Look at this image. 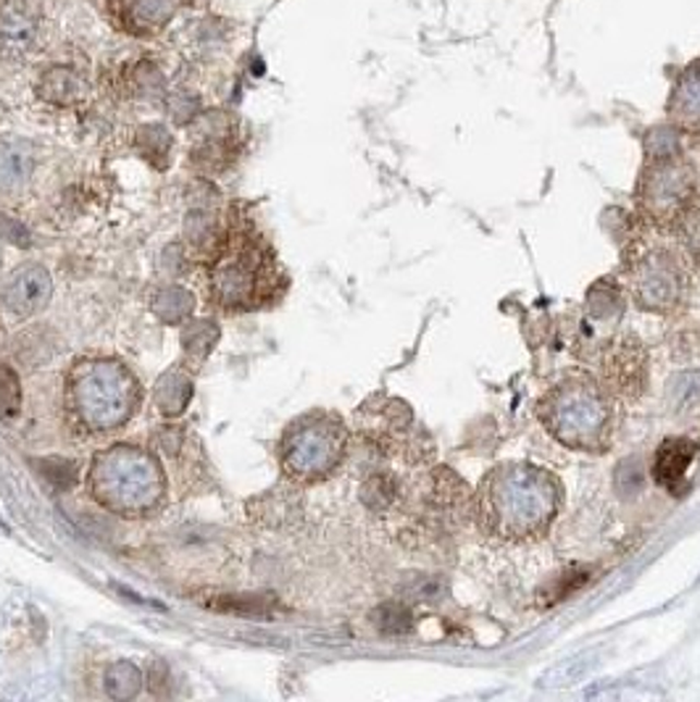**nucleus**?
Returning <instances> with one entry per match:
<instances>
[{
	"instance_id": "f257e3e1",
	"label": "nucleus",
	"mask_w": 700,
	"mask_h": 702,
	"mask_svg": "<svg viewBox=\"0 0 700 702\" xmlns=\"http://www.w3.org/2000/svg\"><path fill=\"white\" fill-rule=\"evenodd\" d=\"M562 508V484L532 463H503L482 479L476 519L500 540H532L548 532Z\"/></svg>"
},
{
	"instance_id": "f03ea898",
	"label": "nucleus",
	"mask_w": 700,
	"mask_h": 702,
	"mask_svg": "<svg viewBox=\"0 0 700 702\" xmlns=\"http://www.w3.org/2000/svg\"><path fill=\"white\" fill-rule=\"evenodd\" d=\"M540 421L566 448L603 452L614 432V408L595 382L569 379L545 395Z\"/></svg>"
},
{
	"instance_id": "7ed1b4c3",
	"label": "nucleus",
	"mask_w": 700,
	"mask_h": 702,
	"mask_svg": "<svg viewBox=\"0 0 700 702\" xmlns=\"http://www.w3.org/2000/svg\"><path fill=\"white\" fill-rule=\"evenodd\" d=\"M696 193V171L679 158V153H672V156H651V164L640 177L635 201L648 225L672 229L698 201Z\"/></svg>"
},
{
	"instance_id": "20e7f679",
	"label": "nucleus",
	"mask_w": 700,
	"mask_h": 702,
	"mask_svg": "<svg viewBox=\"0 0 700 702\" xmlns=\"http://www.w3.org/2000/svg\"><path fill=\"white\" fill-rule=\"evenodd\" d=\"M271 282V266L251 240H238L216 261L212 274L214 295L221 305H248L264 295Z\"/></svg>"
},
{
	"instance_id": "39448f33",
	"label": "nucleus",
	"mask_w": 700,
	"mask_h": 702,
	"mask_svg": "<svg viewBox=\"0 0 700 702\" xmlns=\"http://www.w3.org/2000/svg\"><path fill=\"white\" fill-rule=\"evenodd\" d=\"M342 452H346L342 426L335 419L316 416L290 434L285 463L298 479H322L342 461Z\"/></svg>"
},
{
	"instance_id": "423d86ee",
	"label": "nucleus",
	"mask_w": 700,
	"mask_h": 702,
	"mask_svg": "<svg viewBox=\"0 0 700 702\" xmlns=\"http://www.w3.org/2000/svg\"><path fill=\"white\" fill-rule=\"evenodd\" d=\"M632 295L640 308L653 314H672L685 303L687 277L672 253L653 251L635 264Z\"/></svg>"
},
{
	"instance_id": "0eeeda50",
	"label": "nucleus",
	"mask_w": 700,
	"mask_h": 702,
	"mask_svg": "<svg viewBox=\"0 0 700 702\" xmlns=\"http://www.w3.org/2000/svg\"><path fill=\"white\" fill-rule=\"evenodd\" d=\"M603 382L611 392L621 398H640L648 385V359L640 340L635 337H619L608 342L603 353Z\"/></svg>"
},
{
	"instance_id": "6e6552de",
	"label": "nucleus",
	"mask_w": 700,
	"mask_h": 702,
	"mask_svg": "<svg viewBox=\"0 0 700 702\" xmlns=\"http://www.w3.org/2000/svg\"><path fill=\"white\" fill-rule=\"evenodd\" d=\"M50 292H53L50 274L43 266L29 264L11 274L3 287V303L14 316H32L46 308Z\"/></svg>"
},
{
	"instance_id": "1a4fd4ad",
	"label": "nucleus",
	"mask_w": 700,
	"mask_h": 702,
	"mask_svg": "<svg viewBox=\"0 0 700 702\" xmlns=\"http://www.w3.org/2000/svg\"><path fill=\"white\" fill-rule=\"evenodd\" d=\"M698 443L687 437H669L661 443L653 461V479L669 495H679L685 487V479L690 474V465L698 458Z\"/></svg>"
},
{
	"instance_id": "9d476101",
	"label": "nucleus",
	"mask_w": 700,
	"mask_h": 702,
	"mask_svg": "<svg viewBox=\"0 0 700 702\" xmlns=\"http://www.w3.org/2000/svg\"><path fill=\"white\" fill-rule=\"evenodd\" d=\"M119 19L135 35H153L174 16V0H113Z\"/></svg>"
},
{
	"instance_id": "9b49d317",
	"label": "nucleus",
	"mask_w": 700,
	"mask_h": 702,
	"mask_svg": "<svg viewBox=\"0 0 700 702\" xmlns=\"http://www.w3.org/2000/svg\"><path fill=\"white\" fill-rule=\"evenodd\" d=\"M35 171V153L22 140H5L0 143V190L3 193H16L24 187Z\"/></svg>"
},
{
	"instance_id": "f8f14e48",
	"label": "nucleus",
	"mask_w": 700,
	"mask_h": 702,
	"mask_svg": "<svg viewBox=\"0 0 700 702\" xmlns=\"http://www.w3.org/2000/svg\"><path fill=\"white\" fill-rule=\"evenodd\" d=\"M672 117L685 130H700V63L683 76L674 90Z\"/></svg>"
},
{
	"instance_id": "ddd939ff",
	"label": "nucleus",
	"mask_w": 700,
	"mask_h": 702,
	"mask_svg": "<svg viewBox=\"0 0 700 702\" xmlns=\"http://www.w3.org/2000/svg\"><path fill=\"white\" fill-rule=\"evenodd\" d=\"M0 35H3V40L9 43L11 48H29L37 35L35 14H32L27 5H22L16 0V3H11L9 9L3 11V16H0Z\"/></svg>"
},
{
	"instance_id": "4468645a",
	"label": "nucleus",
	"mask_w": 700,
	"mask_h": 702,
	"mask_svg": "<svg viewBox=\"0 0 700 702\" xmlns=\"http://www.w3.org/2000/svg\"><path fill=\"white\" fill-rule=\"evenodd\" d=\"M82 93H85V82L67 66L48 69L40 80V95L48 104L69 106L74 104V100H80Z\"/></svg>"
},
{
	"instance_id": "2eb2a0df",
	"label": "nucleus",
	"mask_w": 700,
	"mask_h": 702,
	"mask_svg": "<svg viewBox=\"0 0 700 702\" xmlns=\"http://www.w3.org/2000/svg\"><path fill=\"white\" fill-rule=\"evenodd\" d=\"M374 624H377V629L382 631V634H390V637L409 634L411 627H413L409 608H403V605H398V603L382 605V608L374 613Z\"/></svg>"
},
{
	"instance_id": "dca6fc26",
	"label": "nucleus",
	"mask_w": 700,
	"mask_h": 702,
	"mask_svg": "<svg viewBox=\"0 0 700 702\" xmlns=\"http://www.w3.org/2000/svg\"><path fill=\"white\" fill-rule=\"evenodd\" d=\"M669 395H672L674 408H679V411H690V408H696L700 403V372H685L674 376Z\"/></svg>"
},
{
	"instance_id": "f3484780",
	"label": "nucleus",
	"mask_w": 700,
	"mask_h": 702,
	"mask_svg": "<svg viewBox=\"0 0 700 702\" xmlns=\"http://www.w3.org/2000/svg\"><path fill=\"white\" fill-rule=\"evenodd\" d=\"M677 229L687 255H690V258L700 266V201H696L690 208H687V214L679 219Z\"/></svg>"
},
{
	"instance_id": "a211bd4d",
	"label": "nucleus",
	"mask_w": 700,
	"mask_h": 702,
	"mask_svg": "<svg viewBox=\"0 0 700 702\" xmlns=\"http://www.w3.org/2000/svg\"><path fill=\"white\" fill-rule=\"evenodd\" d=\"M19 411V382L11 368L0 366V416H14Z\"/></svg>"
},
{
	"instance_id": "6ab92c4d",
	"label": "nucleus",
	"mask_w": 700,
	"mask_h": 702,
	"mask_svg": "<svg viewBox=\"0 0 700 702\" xmlns=\"http://www.w3.org/2000/svg\"><path fill=\"white\" fill-rule=\"evenodd\" d=\"M614 300H619V295H614V290L611 287H598V290L590 292V308L595 311V316H608L606 305L611 311H619V305H614Z\"/></svg>"
}]
</instances>
